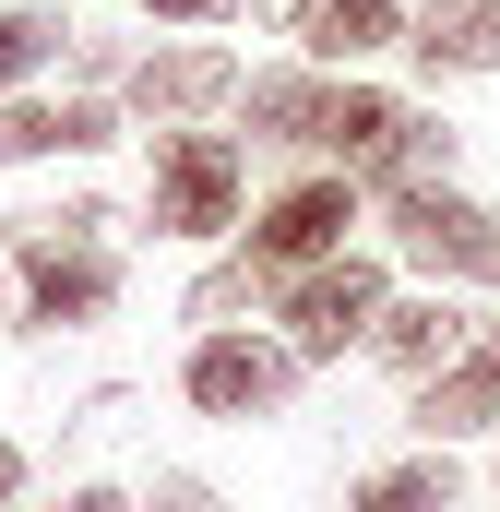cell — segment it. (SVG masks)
Instances as JSON below:
<instances>
[{
    "label": "cell",
    "instance_id": "1",
    "mask_svg": "<svg viewBox=\"0 0 500 512\" xmlns=\"http://www.w3.org/2000/svg\"><path fill=\"white\" fill-rule=\"evenodd\" d=\"M0 262H12V334H84V322L120 310V251L108 239H48V227L12 215Z\"/></svg>",
    "mask_w": 500,
    "mask_h": 512
},
{
    "label": "cell",
    "instance_id": "2",
    "mask_svg": "<svg viewBox=\"0 0 500 512\" xmlns=\"http://www.w3.org/2000/svg\"><path fill=\"white\" fill-rule=\"evenodd\" d=\"M239 203H250V143L239 131H167L155 143V191H143L155 239H239Z\"/></svg>",
    "mask_w": 500,
    "mask_h": 512
},
{
    "label": "cell",
    "instance_id": "3",
    "mask_svg": "<svg viewBox=\"0 0 500 512\" xmlns=\"http://www.w3.org/2000/svg\"><path fill=\"white\" fill-rule=\"evenodd\" d=\"M381 227H393V262H417V274H441V286H489L500 274V203L453 191V179L381 191Z\"/></svg>",
    "mask_w": 500,
    "mask_h": 512
},
{
    "label": "cell",
    "instance_id": "4",
    "mask_svg": "<svg viewBox=\"0 0 500 512\" xmlns=\"http://www.w3.org/2000/svg\"><path fill=\"white\" fill-rule=\"evenodd\" d=\"M381 298H393V274H381L370 251H334V262H310V274H286V286H274L286 358H298V370H334L346 346H370Z\"/></svg>",
    "mask_w": 500,
    "mask_h": 512
},
{
    "label": "cell",
    "instance_id": "5",
    "mask_svg": "<svg viewBox=\"0 0 500 512\" xmlns=\"http://www.w3.org/2000/svg\"><path fill=\"white\" fill-rule=\"evenodd\" d=\"M179 393H191V417H215V429H250V417H274L286 393H298V358H286V334H191V358H179Z\"/></svg>",
    "mask_w": 500,
    "mask_h": 512
},
{
    "label": "cell",
    "instance_id": "6",
    "mask_svg": "<svg viewBox=\"0 0 500 512\" xmlns=\"http://www.w3.org/2000/svg\"><path fill=\"white\" fill-rule=\"evenodd\" d=\"M346 227H358V179H346V167H310V179H286V191L250 215V262L286 286V274H310V262L346 251Z\"/></svg>",
    "mask_w": 500,
    "mask_h": 512
},
{
    "label": "cell",
    "instance_id": "7",
    "mask_svg": "<svg viewBox=\"0 0 500 512\" xmlns=\"http://www.w3.org/2000/svg\"><path fill=\"white\" fill-rule=\"evenodd\" d=\"M239 96V60L215 48V36H179V48H143L120 72V108L131 120H167V131H191V120H215Z\"/></svg>",
    "mask_w": 500,
    "mask_h": 512
},
{
    "label": "cell",
    "instance_id": "8",
    "mask_svg": "<svg viewBox=\"0 0 500 512\" xmlns=\"http://www.w3.org/2000/svg\"><path fill=\"white\" fill-rule=\"evenodd\" d=\"M489 429H500V322H489V334H465V358H453V370H429V382H417V441L465 453V441H489Z\"/></svg>",
    "mask_w": 500,
    "mask_h": 512
},
{
    "label": "cell",
    "instance_id": "9",
    "mask_svg": "<svg viewBox=\"0 0 500 512\" xmlns=\"http://www.w3.org/2000/svg\"><path fill=\"white\" fill-rule=\"evenodd\" d=\"M286 36H298V60H322V72H358L381 48H405V0H262Z\"/></svg>",
    "mask_w": 500,
    "mask_h": 512
},
{
    "label": "cell",
    "instance_id": "10",
    "mask_svg": "<svg viewBox=\"0 0 500 512\" xmlns=\"http://www.w3.org/2000/svg\"><path fill=\"white\" fill-rule=\"evenodd\" d=\"M120 108L108 96H0V167H36V155H108Z\"/></svg>",
    "mask_w": 500,
    "mask_h": 512
},
{
    "label": "cell",
    "instance_id": "11",
    "mask_svg": "<svg viewBox=\"0 0 500 512\" xmlns=\"http://www.w3.org/2000/svg\"><path fill=\"white\" fill-rule=\"evenodd\" d=\"M250 120V143H286V155H322V108H334V72L322 60H286V72H239L227 96Z\"/></svg>",
    "mask_w": 500,
    "mask_h": 512
},
{
    "label": "cell",
    "instance_id": "12",
    "mask_svg": "<svg viewBox=\"0 0 500 512\" xmlns=\"http://www.w3.org/2000/svg\"><path fill=\"white\" fill-rule=\"evenodd\" d=\"M465 334H477V322H465V298H441V286H429V298H381L370 358L393 370V382H429V370H453V358H465Z\"/></svg>",
    "mask_w": 500,
    "mask_h": 512
},
{
    "label": "cell",
    "instance_id": "13",
    "mask_svg": "<svg viewBox=\"0 0 500 512\" xmlns=\"http://www.w3.org/2000/svg\"><path fill=\"white\" fill-rule=\"evenodd\" d=\"M405 48H417L429 84L500 72V0H417V12H405Z\"/></svg>",
    "mask_w": 500,
    "mask_h": 512
},
{
    "label": "cell",
    "instance_id": "14",
    "mask_svg": "<svg viewBox=\"0 0 500 512\" xmlns=\"http://www.w3.org/2000/svg\"><path fill=\"white\" fill-rule=\"evenodd\" d=\"M453 501H465V477H453L441 441H417L405 465H370V477L346 489V512H453Z\"/></svg>",
    "mask_w": 500,
    "mask_h": 512
},
{
    "label": "cell",
    "instance_id": "15",
    "mask_svg": "<svg viewBox=\"0 0 500 512\" xmlns=\"http://www.w3.org/2000/svg\"><path fill=\"white\" fill-rule=\"evenodd\" d=\"M405 179H453V120H441V108H405L393 143L358 167V191H405Z\"/></svg>",
    "mask_w": 500,
    "mask_h": 512
},
{
    "label": "cell",
    "instance_id": "16",
    "mask_svg": "<svg viewBox=\"0 0 500 512\" xmlns=\"http://www.w3.org/2000/svg\"><path fill=\"white\" fill-rule=\"evenodd\" d=\"M60 48H72V24L60 12H0V96H36V72H60Z\"/></svg>",
    "mask_w": 500,
    "mask_h": 512
},
{
    "label": "cell",
    "instance_id": "17",
    "mask_svg": "<svg viewBox=\"0 0 500 512\" xmlns=\"http://www.w3.org/2000/svg\"><path fill=\"white\" fill-rule=\"evenodd\" d=\"M262 298H274V274H262L250 251H227L215 274H203V286H191V298H179V322H203V334H227V322H239V310H262Z\"/></svg>",
    "mask_w": 500,
    "mask_h": 512
},
{
    "label": "cell",
    "instance_id": "18",
    "mask_svg": "<svg viewBox=\"0 0 500 512\" xmlns=\"http://www.w3.org/2000/svg\"><path fill=\"white\" fill-rule=\"evenodd\" d=\"M131 512H227V489H215V477H191V465H155V477L131 489Z\"/></svg>",
    "mask_w": 500,
    "mask_h": 512
},
{
    "label": "cell",
    "instance_id": "19",
    "mask_svg": "<svg viewBox=\"0 0 500 512\" xmlns=\"http://www.w3.org/2000/svg\"><path fill=\"white\" fill-rule=\"evenodd\" d=\"M143 12H155V24H191V36H215V24H227L239 0H143Z\"/></svg>",
    "mask_w": 500,
    "mask_h": 512
},
{
    "label": "cell",
    "instance_id": "20",
    "mask_svg": "<svg viewBox=\"0 0 500 512\" xmlns=\"http://www.w3.org/2000/svg\"><path fill=\"white\" fill-rule=\"evenodd\" d=\"M48 512H131V489H108V477H84V489H60Z\"/></svg>",
    "mask_w": 500,
    "mask_h": 512
},
{
    "label": "cell",
    "instance_id": "21",
    "mask_svg": "<svg viewBox=\"0 0 500 512\" xmlns=\"http://www.w3.org/2000/svg\"><path fill=\"white\" fill-rule=\"evenodd\" d=\"M24 501V441H12V429H0V512Z\"/></svg>",
    "mask_w": 500,
    "mask_h": 512
},
{
    "label": "cell",
    "instance_id": "22",
    "mask_svg": "<svg viewBox=\"0 0 500 512\" xmlns=\"http://www.w3.org/2000/svg\"><path fill=\"white\" fill-rule=\"evenodd\" d=\"M0 334H12V262H0Z\"/></svg>",
    "mask_w": 500,
    "mask_h": 512
}]
</instances>
